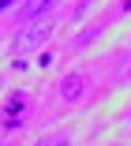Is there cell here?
<instances>
[{"instance_id": "cell-3", "label": "cell", "mask_w": 131, "mask_h": 146, "mask_svg": "<svg viewBox=\"0 0 131 146\" xmlns=\"http://www.w3.org/2000/svg\"><path fill=\"white\" fill-rule=\"evenodd\" d=\"M82 90H86V82H82L79 71H71V75H64V79H60V98H64V101H79Z\"/></svg>"}, {"instance_id": "cell-5", "label": "cell", "mask_w": 131, "mask_h": 146, "mask_svg": "<svg viewBox=\"0 0 131 146\" xmlns=\"http://www.w3.org/2000/svg\"><path fill=\"white\" fill-rule=\"evenodd\" d=\"M38 146H71L64 135H53V139H38Z\"/></svg>"}, {"instance_id": "cell-4", "label": "cell", "mask_w": 131, "mask_h": 146, "mask_svg": "<svg viewBox=\"0 0 131 146\" xmlns=\"http://www.w3.org/2000/svg\"><path fill=\"white\" fill-rule=\"evenodd\" d=\"M53 8H56V0H26V4L19 8V19H26V23H34V19L49 15Z\"/></svg>"}, {"instance_id": "cell-1", "label": "cell", "mask_w": 131, "mask_h": 146, "mask_svg": "<svg viewBox=\"0 0 131 146\" xmlns=\"http://www.w3.org/2000/svg\"><path fill=\"white\" fill-rule=\"evenodd\" d=\"M49 34H53V19H34V23L23 30L19 45H41V41H49Z\"/></svg>"}, {"instance_id": "cell-6", "label": "cell", "mask_w": 131, "mask_h": 146, "mask_svg": "<svg viewBox=\"0 0 131 146\" xmlns=\"http://www.w3.org/2000/svg\"><path fill=\"white\" fill-rule=\"evenodd\" d=\"M11 4H19V0H0V15H4V11H8Z\"/></svg>"}, {"instance_id": "cell-7", "label": "cell", "mask_w": 131, "mask_h": 146, "mask_svg": "<svg viewBox=\"0 0 131 146\" xmlns=\"http://www.w3.org/2000/svg\"><path fill=\"white\" fill-rule=\"evenodd\" d=\"M127 8H131V0H127Z\"/></svg>"}, {"instance_id": "cell-2", "label": "cell", "mask_w": 131, "mask_h": 146, "mask_svg": "<svg viewBox=\"0 0 131 146\" xmlns=\"http://www.w3.org/2000/svg\"><path fill=\"white\" fill-rule=\"evenodd\" d=\"M23 105H26V94H23V90H11V101L4 105V112H0V120H4L8 131H11V127H23V120H19Z\"/></svg>"}]
</instances>
